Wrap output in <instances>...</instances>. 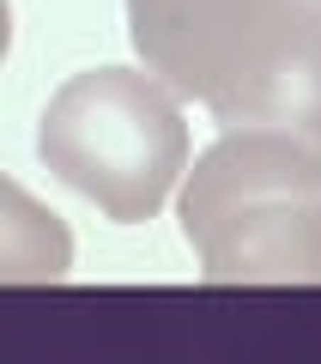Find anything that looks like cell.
<instances>
[{"mask_svg": "<svg viewBox=\"0 0 321 364\" xmlns=\"http://www.w3.org/2000/svg\"><path fill=\"white\" fill-rule=\"evenodd\" d=\"M146 73L224 128H279L321 152V0H128Z\"/></svg>", "mask_w": 321, "mask_h": 364, "instance_id": "cell-1", "label": "cell"}, {"mask_svg": "<svg viewBox=\"0 0 321 364\" xmlns=\"http://www.w3.org/2000/svg\"><path fill=\"white\" fill-rule=\"evenodd\" d=\"M182 237L212 286H321V152L279 128H224L188 170Z\"/></svg>", "mask_w": 321, "mask_h": 364, "instance_id": "cell-2", "label": "cell"}, {"mask_svg": "<svg viewBox=\"0 0 321 364\" xmlns=\"http://www.w3.org/2000/svg\"><path fill=\"white\" fill-rule=\"evenodd\" d=\"M37 158L116 225H140L188 170V122L164 79L91 67L49 97L37 122Z\"/></svg>", "mask_w": 321, "mask_h": 364, "instance_id": "cell-3", "label": "cell"}, {"mask_svg": "<svg viewBox=\"0 0 321 364\" xmlns=\"http://www.w3.org/2000/svg\"><path fill=\"white\" fill-rule=\"evenodd\" d=\"M67 267H73L67 225L0 176V286H49Z\"/></svg>", "mask_w": 321, "mask_h": 364, "instance_id": "cell-4", "label": "cell"}, {"mask_svg": "<svg viewBox=\"0 0 321 364\" xmlns=\"http://www.w3.org/2000/svg\"><path fill=\"white\" fill-rule=\"evenodd\" d=\"M6 49H13V6L0 0V61H6Z\"/></svg>", "mask_w": 321, "mask_h": 364, "instance_id": "cell-5", "label": "cell"}]
</instances>
